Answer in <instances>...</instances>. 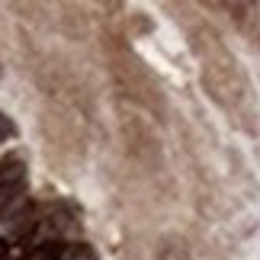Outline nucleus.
<instances>
[{"mask_svg":"<svg viewBox=\"0 0 260 260\" xmlns=\"http://www.w3.org/2000/svg\"><path fill=\"white\" fill-rule=\"evenodd\" d=\"M186 36H189V48H193V55L199 61V84H203L206 96L218 109H225L238 128L254 135L257 132V100L251 90V74L244 71V64L225 45V39L218 36L215 26L196 19V23L186 26Z\"/></svg>","mask_w":260,"mask_h":260,"instance_id":"obj_1","label":"nucleus"},{"mask_svg":"<svg viewBox=\"0 0 260 260\" xmlns=\"http://www.w3.org/2000/svg\"><path fill=\"white\" fill-rule=\"evenodd\" d=\"M119 135H122V148L142 171H161L164 167V142L157 135L154 122L142 113L138 106H122L119 109Z\"/></svg>","mask_w":260,"mask_h":260,"instance_id":"obj_2","label":"nucleus"},{"mask_svg":"<svg viewBox=\"0 0 260 260\" xmlns=\"http://www.w3.org/2000/svg\"><path fill=\"white\" fill-rule=\"evenodd\" d=\"M116 74H119V81H122L125 93L135 100V106H138V109H145V113H154V116H164V113H167L164 93H161V87H157L154 74L148 71V68L138 61V58L128 52L125 45L119 48Z\"/></svg>","mask_w":260,"mask_h":260,"instance_id":"obj_3","label":"nucleus"},{"mask_svg":"<svg viewBox=\"0 0 260 260\" xmlns=\"http://www.w3.org/2000/svg\"><path fill=\"white\" fill-rule=\"evenodd\" d=\"M154 260H189V247H186V241L180 235H171V238H164L161 247H157Z\"/></svg>","mask_w":260,"mask_h":260,"instance_id":"obj_4","label":"nucleus"},{"mask_svg":"<svg viewBox=\"0 0 260 260\" xmlns=\"http://www.w3.org/2000/svg\"><path fill=\"white\" fill-rule=\"evenodd\" d=\"M0 74H4V64H0Z\"/></svg>","mask_w":260,"mask_h":260,"instance_id":"obj_5","label":"nucleus"}]
</instances>
